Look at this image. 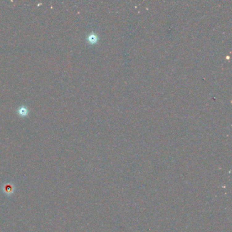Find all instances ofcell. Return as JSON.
I'll use <instances>...</instances> for the list:
<instances>
[{"instance_id": "2", "label": "cell", "mask_w": 232, "mask_h": 232, "mask_svg": "<svg viewBox=\"0 0 232 232\" xmlns=\"http://www.w3.org/2000/svg\"><path fill=\"white\" fill-rule=\"evenodd\" d=\"M88 39L91 43H95L96 41H97V37H96L94 34H91L89 36Z\"/></svg>"}, {"instance_id": "1", "label": "cell", "mask_w": 232, "mask_h": 232, "mask_svg": "<svg viewBox=\"0 0 232 232\" xmlns=\"http://www.w3.org/2000/svg\"><path fill=\"white\" fill-rule=\"evenodd\" d=\"M28 112L29 111L27 110V108L24 106H22L20 107L18 110V113L20 116H21V117H25V116H27Z\"/></svg>"}]
</instances>
